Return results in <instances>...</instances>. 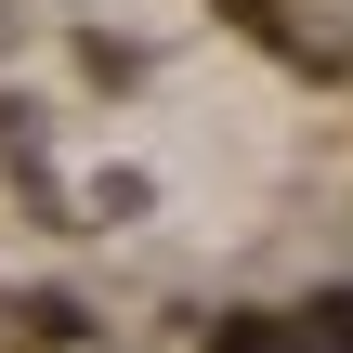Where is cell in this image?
<instances>
[{
    "label": "cell",
    "mask_w": 353,
    "mask_h": 353,
    "mask_svg": "<svg viewBox=\"0 0 353 353\" xmlns=\"http://www.w3.org/2000/svg\"><path fill=\"white\" fill-rule=\"evenodd\" d=\"M210 353H301V341H288V327H262V314H236V327H223Z\"/></svg>",
    "instance_id": "cell-1"
}]
</instances>
